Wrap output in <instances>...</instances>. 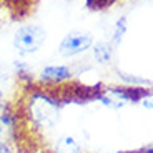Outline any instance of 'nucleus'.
<instances>
[{
  "instance_id": "1",
  "label": "nucleus",
  "mask_w": 153,
  "mask_h": 153,
  "mask_svg": "<svg viewBox=\"0 0 153 153\" xmlns=\"http://www.w3.org/2000/svg\"><path fill=\"white\" fill-rule=\"evenodd\" d=\"M47 40V33L38 25H23L13 35V47L19 53L30 55L42 48Z\"/></svg>"
},
{
  "instance_id": "2",
  "label": "nucleus",
  "mask_w": 153,
  "mask_h": 153,
  "mask_svg": "<svg viewBox=\"0 0 153 153\" xmlns=\"http://www.w3.org/2000/svg\"><path fill=\"white\" fill-rule=\"evenodd\" d=\"M93 45V37L87 32H70L60 40L58 43V53L63 57H75V55L85 53L92 48Z\"/></svg>"
},
{
  "instance_id": "3",
  "label": "nucleus",
  "mask_w": 153,
  "mask_h": 153,
  "mask_svg": "<svg viewBox=\"0 0 153 153\" xmlns=\"http://www.w3.org/2000/svg\"><path fill=\"white\" fill-rule=\"evenodd\" d=\"M73 76V70L67 65H47L42 68L38 78L43 83H52L57 85L62 82H67Z\"/></svg>"
},
{
  "instance_id": "4",
  "label": "nucleus",
  "mask_w": 153,
  "mask_h": 153,
  "mask_svg": "<svg viewBox=\"0 0 153 153\" xmlns=\"http://www.w3.org/2000/svg\"><path fill=\"white\" fill-rule=\"evenodd\" d=\"M111 48H113V47L108 42H97L95 45H92V52H93L95 60L98 62V63H107V62H110Z\"/></svg>"
},
{
  "instance_id": "5",
  "label": "nucleus",
  "mask_w": 153,
  "mask_h": 153,
  "mask_svg": "<svg viewBox=\"0 0 153 153\" xmlns=\"http://www.w3.org/2000/svg\"><path fill=\"white\" fill-rule=\"evenodd\" d=\"M126 32V19L125 17H122V19L117 22V25H115V32H113V45H118L120 42H122L123 35H125Z\"/></svg>"
},
{
  "instance_id": "6",
  "label": "nucleus",
  "mask_w": 153,
  "mask_h": 153,
  "mask_svg": "<svg viewBox=\"0 0 153 153\" xmlns=\"http://www.w3.org/2000/svg\"><path fill=\"white\" fill-rule=\"evenodd\" d=\"M0 122L4 123L5 126H8V128H12V126L15 125V115L12 113L8 108H4V110L0 111Z\"/></svg>"
},
{
  "instance_id": "7",
  "label": "nucleus",
  "mask_w": 153,
  "mask_h": 153,
  "mask_svg": "<svg viewBox=\"0 0 153 153\" xmlns=\"http://www.w3.org/2000/svg\"><path fill=\"white\" fill-rule=\"evenodd\" d=\"M0 153H13V152H12V150L8 148L4 142H0Z\"/></svg>"
},
{
  "instance_id": "8",
  "label": "nucleus",
  "mask_w": 153,
  "mask_h": 153,
  "mask_svg": "<svg viewBox=\"0 0 153 153\" xmlns=\"http://www.w3.org/2000/svg\"><path fill=\"white\" fill-rule=\"evenodd\" d=\"M2 97H4V92H2V87H0V102H2Z\"/></svg>"
},
{
  "instance_id": "9",
  "label": "nucleus",
  "mask_w": 153,
  "mask_h": 153,
  "mask_svg": "<svg viewBox=\"0 0 153 153\" xmlns=\"http://www.w3.org/2000/svg\"><path fill=\"white\" fill-rule=\"evenodd\" d=\"M110 2H115V0H110Z\"/></svg>"
}]
</instances>
